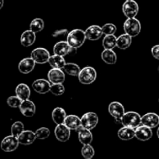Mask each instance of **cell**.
Returning a JSON list of instances; mask_svg holds the SVG:
<instances>
[{
	"instance_id": "44dd1931",
	"label": "cell",
	"mask_w": 159,
	"mask_h": 159,
	"mask_svg": "<svg viewBox=\"0 0 159 159\" xmlns=\"http://www.w3.org/2000/svg\"><path fill=\"white\" fill-rule=\"evenodd\" d=\"M19 142L23 145H30L34 142L37 137H36L35 132L31 130H24L18 138Z\"/></svg>"
},
{
	"instance_id": "277c9868",
	"label": "cell",
	"mask_w": 159,
	"mask_h": 159,
	"mask_svg": "<svg viewBox=\"0 0 159 159\" xmlns=\"http://www.w3.org/2000/svg\"><path fill=\"white\" fill-rule=\"evenodd\" d=\"M124 29L126 34L130 37H135L141 32V23L136 18H127L124 23Z\"/></svg>"
},
{
	"instance_id": "ab89813d",
	"label": "cell",
	"mask_w": 159,
	"mask_h": 159,
	"mask_svg": "<svg viewBox=\"0 0 159 159\" xmlns=\"http://www.w3.org/2000/svg\"><path fill=\"white\" fill-rule=\"evenodd\" d=\"M3 3H4V0H1V6H0V9H2V8Z\"/></svg>"
},
{
	"instance_id": "3957f363",
	"label": "cell",
	"mask_w": 159,
	"mask_h": 159,
	"mask_svg": "<svg viewBox=\"0 0 159 159\" xmlns=\"http://www.w3.org/2000/svg\"><path fill=\"white\" fill-rule=\"evenodd\" d=\"M79 80L83 85H89L96 81L97 73L96 69L91 66H86L81 69L79 75Z\"/></svg>"
},
{
	"instance_id": "9a60e30c",
	"label": "cell",
	"mask_w": 159,
	"mask_h": 159,
	"mask_svg": "<svg viewBox=\"0 0 159 159\" xmlns=\"http://www.w3.org/2000/svg\"><path fill=\"white\" fill-rule=\"evenodd\" d=\"M141 124L150 128H155L159 124V116L155 113H148L141 117Z\"/></svg>"
},
{
	"instance_id": "4316f807",
	"label": "cell",
	"mask_w": 159,
	"mask_h": 159,
	"mask_svg": "<svg viewBox=\"0 0 159 159\" xmlns=\"http://www.w3.org/2000/svg\"><path fill=\"white\" fill-rule=\"evenodd\" d=\"M48 63H49V65L52 67V68L63 69L66 62H65L64 57L60 55H57V54H54V55L50 57Z\"/></svg>"
},
{
	"instance_id": "d4e9b609",
	"label": "cell",
	"mask_w": 159,
	"mask_h": 159,
	"mask_svg": "<svg viewBox=\"0 0 159 159\" xmlns=\"http://www.w3.org/2000/svg\"><path fill=\"white\" fill-rule=\"evenodd\" d=\"M118 138L123 141H130L135 138V129L127 127H123L117 132Z\"/></svg>"
},
{
	"instance_id": "5bb4252c",
	"label": "cell",
	"mask_w": 159,
	"mask_h": 159,
	"mask_svg": "<svg viewBox=\"0 0 159 159\" xmlns=\"http://www.w3.org/2000/svg\"><path fill=\"white\" fill-rule=\"evenodd\" d=\"M48 78L49 82L52 84H63L65 82V73L62 71V69L52 68L48 71Z\"/></svg>"
},
{
	"instance_id": "2e32d148",
	"label": "cell",
	"mask_w": 159,
	"mask_h": 159,
	"mask_svg": "<svg viewBox=\"0 0 159 159\" xmlns=\"http://www.w3.org/2000/svg\"><path fill=\"white\" fill-rule=\"evenodd\" d=\"M36 62L32 57H26L20 61L18 65V69L23 74H29L34 69Z\"/></svg>"
},
{
	"instance_id": "b9f144b4",
	"label": "cell",
	"mask_w": 159,
	"mask_h": 159,
	"mask_svg": "<svg viewBox=\"0 0 159 159\" xmlns=\"http://www.w3.org/2000/svg\"><path fill=\"white\" fill-rule=\"evenodd\" d=\"M158 72H159V66H158Z\"/></svg>"
},
{
	"instance_id": "ac0fdd59",
	"label": "cell",
	"mask_w": 159,
	"mask_h": 159,
	"mask_svg": "<svg viewBox=\"0 0 159 159\" xmlns=\"http://www.w3.org/2000/svg\"><path fill=\"white\" fill-rule=\"evenodd\" d=\"M71 48V47L67 42V40L66 41H59L55 43L54 48H53V51H54V54L65 57L67 54H69Z\"/></svg>"
},
{
	"instance_id": "4dcf8cb0",
	"label": "cell",
	"mask_w": 159,
	"mask_h": 159,
	"mask_svg": "<svg viewBox=\"0 0 159 159\" xmlns=\"http://www.w3.org/2000/svg\"><path fill=\"white\" fill-rule=\"evenodd\" d=\"M43 28H44V22L40 18L34 19L31 21L30 24V30L35 34L42 31Z\"/></svg>"
},
{
	"instance_id": "74e56055",
	"label": "cell",
	"mask_w": 159,
	"mask_h": 159,
	"mask_svg": "<svg viewBox=\"0 0 159 159\" xmlns=\"http://www.w3.org/2000/svg\"><path fill=\"white\" fill-rule=\"evenodd\" d=\"M68 31L67 29H62V30H58L54 31L52 34V36L54 37H60V36H62V37H65V36H68Z\"/></svg>"
},
{
	"instance_id": "1f68e13d",
	"label": "cell",
	"mask_w": 159,
	"mask_h": 159,
	"mask_svg": "<svg viewBox=\"0 0 159 159\" xmlns=\"http://www.w3.org/2000/svg\"><path fill=\"white\" fill-rule=\"evenodd\" d=\"M24 125L20 121H16L11 127V134L19 138L20 134L24 131Z\"/></svg>"
},
{
	"instance_id": "836d02e7",
	"label": "cell",
	"mask_w": 159,
	"mask_h": 159,
	"mask_svg": "<svg viewBox=\"0 0 159 159\" xmlns=\"http://www.w3.org/2000/svg\"><path fill=\"white\" fill-rule=\"evenodd\" d=\"M36 137L37 139L43 140L48 138L51 134V131L48 127H40V128L37 129L35 131Z\"/></svg>"
},
{
	"instance_id": "e0dca14e",
	"label": "cell",
	"mask_w": 159,
	"mask_h": 159,
	"mask_svg": "<svg viewBox=\"0 0 159 159\" xmlns=\"http://www.w3.org/2000/svg\"><path fill=\"white\" fill-rule=\"evenodd\" d=\"M86 38L89 40H97L100 38L103 34L102 27L97 25H93L87 28L85 31Z\"/></svg>"
},
{
	"instance_id": "7402d4cb",
	"label": "cell",
	"mask_w": 159,
	"mask_h": 159,
	"mask_svg": "<svg viewBox=\"0 0 159 159\" xmlns=\"http://www.w3.org/2000/svg\"><path fill=\"white\" fill-rule=\"evenodd\" d=\"M64 124L70 129V130H78L82 127V123L81 119L76 115H68L66 116L65 123Z\"/></svg>"
},
{
	"instance_id": "484cf974",
	"label": "cell",
	"mask_w": 159,
	"mask_h": 159,
	"mask_svg": "<svg viewBox=\"0 0 159 159\" xmlns=\"http://www.w3.org/2000/svg\"><path fill=\"white\" fill-rule=\"evenodd\" d=\"M132 43V37L127 34H121L117 37L116 40V47L121 50H125L130 46Z\"/></svg>"
},
{
	"instance_id": "60d3db41",
	"label": "cell",
	"mask_w": 159,
	"mask_h": 159,
	"mask_svg": "<svg viewBox=\"0 0 159 159\" xmlns=\"http://www.w3.org/2000/svg\"><path fill=\"white\" fill-rule=\"evenodd\" d=\"M157 136H158V138H159V127L158 130H157Z\"/></svg>"
},
{
	"instance_id": "30bf717a",
	"label": "cell",
	"mask_w": 159,
	"mask_h": 159,
	"mask_svg": "<svg viewBox=\"0 0 159 159\" xmlns=\"http://www.w3.org/2000/svg\"><path fill=\"white\" fill-rule=\"evenodd\" d=\"M51 86L49 81L43 79H37L32 84L33 89L39 94H46L49 93L51 91Z\"/></svg>"
},
{
	"instance_id": "9c48e42d",
	"label": "cell",
	"mask_w": 159,
	"mask_h": 159,
	"mask_svg": "<svg viewBox=\"0 0 159 159\" xmlns=\"http://www.w3.org/2000/svg\"><path fill=\"white\" fill-rule=\"evenodd\" d=\"M70 130H71L65 124H57L54 129V135L57 141L61 142H66L70 138Z\"/></svg>"
},
{
	"instance_id": "f35d334b",
	"label": "cell",
	"mask_w": 159,
	"mask_h": 159,
	"mask_svg": "<svg viewBox=\"0 0 159 159\" xmlns=\"http://www.w3.org/2000/svg\"><path fill=\"white\" fill-rule=\"evenodd\" d=\"M152 54L157 60H159V44L155 45L152 48Z\"/></svg>"
},
{
	"instance_id": "e575fe53",
	"label": "cell",
	"mask_w": 159,
	"mask_h": 159,
	"mask_svg": "<svg viewBox=\"0 0 159 159\" xmlns=\"http://www.w3.org/2000/svg\"><path fill=\"white\" fill-rule=\"evenodd\" d=\"M6 102L9 107H12V108H18L20 107L23 100L17 96H12L8 98Z\"/></svg>"
},
{
	"instance_id": "cb8c5ba5",
	"label": "cell",
	"mask_w": 159,
	"mask_h": 159,
	"mask_svg": "<svg viewBox=\"0 0 159 159\" xmlns=\"http://www.w3.org/2000/svg\"><path fill=\"white\" fill-rule=\"evenodd\" d=\"M16 95L23 101L26 100L30 96V89L26 84L20 83L16 88Z\"/></svg>"
},
{
	"instance_id": "52a82bcc",
	"label": "cell",
	"mask_w": 159,
	"mask_h": 159,
	"mask_svg": "<svg viewBox=\"0 0 159 159\" xmlns=\"http://www.w3.org/2000/svg\"><path fill=\"white\" fill-rule=\"evenodd\" d=\"M20 142L16 137L11 134L10 136H7L2 141L1 148L5 152H12L17 149Z\"/></svg>"
},
{
	"instance_id": "d590c367",
	"label": "cell",
	"mask_w": 159,
	"mask_h": 159,
	"mask_svg": "<svg viewBox=\"0 0 159 159\" xmlns=\"http://www.w3.org/2000/svg\"><path fill=\"white\" fill-rule=\"evenodd\" d=\"M65 87H64L63 84L58 83V84H52L51 86V93L52 94L55 95V96H61L65 93Z\"/></svg>"
},
{
	"instance_id": "603a6c76",
	"label": "cell",
	"mask_w": 159,
	"mask_h": 159,
	"mask_svg": "<svg viewBox=\"0 0 159 159\" xmlns=\"http://www.w3.org/2000/svg\"><path fill=\"white\" fill-rule=\"evenodd\" d=\"M52 120L56 124H62L65 123V119H66V112L63 108L61 107H56L52 111Z\"/></svg>"
},
{
	"instance_id": "8d00e7d4",
	"label": "cell",
	"mask_w": 159,
	"mask_h": 159,
	"mask_svg": "<svg viewBox=\"0 0 159 159\" xmlns=\"http://www.w3.org/2000/svg\"><path fill=\"white\" fill-rule=\"evenodd\" d=\"M102 32L105 35H111L116 32V27L113 23H107L102 26Z\"/></svg>"
},
{
	"instance_id": "f1b7e54d",
	"label": "cell",
	"mask_w": 159,
	"mask_h": 159,
	"mask_svg": "<svg viewBox=\"0 0 159 159\" xmlns=\"http://www.w3.org/2000/svg\"><path fill=\"white\" fill-rule=\"evenodd\" d=\"M116 40H117V37H116L114 34L106 35L102 40V46L104 49L113 50L115 47H116Z\"/></svg>"
},
{
	"instance_id": "7bdbcfd3",
	"label": "cell",
	"mask_w": 159,
	"mask_h": 159,
	"mask_svg": "<svg viewBox=\"0 0 159 159\" xmlns=\"http://www.w3.org/2000/svg\"><path fill=\"white\" fill-rule=\"evenodd\" d=\"M158 102H159V100H158Z\"/></svg>"
},
{
	"instance_id": "7a4b0ae2",
	"label": "cell",
	"mask_w": 159,
	"mask_h": 159,
	"mask_svg": "<svg viewBox=\"0 0 159 159\" xmlns=\"http://www.w3.org/2000/svg\"><path fill=\"white\" fill-rule=\"evenodd\" d=\"M141 117L142 116L136 112H127L122 118V125L124 127L136 129L141 124Z\"/></svg>"
},
{
	"instance_id": "5b68a950",
	"label": "cell",
	"mask_w": 159,
	"mask_h": 159,
	"mask_svg": "<svg viewBox=\"0 0 159 159\" xmlns=\"http://www.w3.org/2000/svg\"><path fill=\"white\" fill-rule=\"evenodd\" d=\"M98 122H99V117L96 113H93V112H89V113H85L81 118L82 127L90 130L96 127Z\"/></svg>"
},
{
	"instance_id": "d6986e66",
	"label": "cell",
	"mask_w": 159,
	"mask_h": 159,
	"mask_svg": "<svg viewBox=\"0 0 159 159\" xmlns=\"http://www.w3.org/2000/svg\"><path fill=\"white\" fill-rule=\"evenodd\" d=\"M78 131V136H79V140L81 144H90L93 140V134L91 133L90 130H88L84 127H81Z\"/></svg>"
},
{
	"instance_id": "f546056e",
	"label": "cell",
	"mask_w": 159,
	"mask_h": 159,
	"mask_svg": "<svg viewBox=\"0 0 159 159\" xmlns=\"http://www.w3.org/2000/svg\"><path fill=\"white\" fill-rule=\"evenodd\" d=\"M63 69L67 74L71 76H79L81 71L80 67L75 63H66Z\"/></svg>"
},
{
	"instance_id": "4fadbf2b",
	"label": "cell",
	"mask_w": 159,
	"mask_h": 159,
	"mask_svg": "<svg viewBox=\"0 0 159 159\" xmlns=\"http://www.w3.org/2000/svg\"><path fill=\"white\" fill-rule=\"evenodd\" d=\"M152 128L146 126H139L135 129V138L141 141H147L152 138Z\"/></svg>"
},
{
	"instance_id": "6da1fadb",
	"label": "cell",
	"mask_w": 159,
	"mask_h": 159,
	"mask_svg": "<svg viewBox=\"0 0 159 159\" xmlns=\"http://www.w3.org/2000/svg\"><path fill=\"white\" fill-rule=\"evenodd\" d=\"M86 36L85 31L81 29H75L68 33L67 36V42L72 48H79L85 43Z\"/></svg>"
},
{
	"instance_id": "7c38bea8",
	"label": "cell",
	"mask_w": 159,
	"mask_h": 159,
	"mask_svg": "<svg viewBox=\"0 0 159 159\" xmlns=\"http://www.w3.org/2000/svg\"><path fill=\"white\" fill-rule=\"evenodd\" d=\"M19 109H20L22 114L26 117H32L36 113L35 104L30 99L23 100Z\"/></svg>"
},
{
	"instance_id": "83f0119b",
	"label": "cell",
	"mask_w": 159,
	"mask_h": 159,
	"mask_svg": "<svg viewBox=\"0 0 159 159\" xmlns=\"http://www.w3.org/2000/svg\"><path fill=\"white\" fill-rule=\"evenodd\" d=\"M101 57L102 61L108 65H114L117 60L116 53L110 49H104L101 54Z\"/></svg>"
},
{
	"instance_id": "ffe728a7",
	"label": "cell",
	"mask_w": 159,
	"mask_h": 159,
	"mask_svg": "<svg viewBox=\"0 0 159 159\" xmlns=\"http://www.w3.org/2000/svg\"><path fill=\"white\" fill-rule=\"evenodd\" d=\"M36 40V34L30 30L24 31L20 37V43L25 48L31 46Z\"/></svg>"
},
{
	"instance_id": "ba28073f",
	"label": "cell",
	"mask_w": 159,
	"mask_h": 159,
	"mask_svg": "<svg viewBox=\"0 0 159 159\" xmlns=\"http://www.w3.org/2000/svg\"><path fill=\"white\" fill-rule=\"evenodd\" d=\"M30 57L37 64H45L48 62L50 59V53L47 49L43 48H37L32 51Z\"/></svg>"
},
{
	"instance_id": "ee69618b",
	"label": "cell",
	"mask_w": 159,
	"mask_h": 159,
	"mask_svg": "<svg viewBox=\"0 0 159 159\" xmlns=\"http://www.w3.org/2000/svg\"><path fill=\"white\" fill-rule=\"evenodd\" d=\"M126 1H127V0H126Z\"/></svg>"
},
{
	"instance_id": "d6a6232c",
	"label": "cell",
	"mask_w": 159,
	"mask_h": 159,
	"mask_svg": "<svg viewBox=\"0 0 159 159\" xmlns=\"http://www.w3.org/2000/svg\"><path fill=\"white\" fill-rule=\"evenodd\" d=\"M82 155L85 159H92L95 155V150L90 144H84L82 148Z\"/></svg>"
},
{
	"instance_id": "8992f818",
	"label": "cell",
	"mask_w": 159,
	"mask_h": 159,
	"mask_svg": "<svg viewBox=\"0 0 159 159\" xmlns=\"http://www.w3.org/2000/svg\"><path fill=\"white\" fill-rule=\"evenodd\" d=\"M122 10L127 18H135L139 11V6L134 0H127L123 4Z\"/></svg>"
},
{
	"instance_id": "8fae6325",
	"label": "cell",
	"mask_w": 159,
	"mask_h": 159,
	"mask_svg": "<svg viewBox=\"0 0 159 159\" xmlns=\"http://www.w3.org/2000/svg\"><path fill=\"white\" fill-rule=\"evenodd\" d=\"M109 113L114 119H122L125 114L124 107L119 102H112L109 105Z\"/></svg>"
}]
</instances>
